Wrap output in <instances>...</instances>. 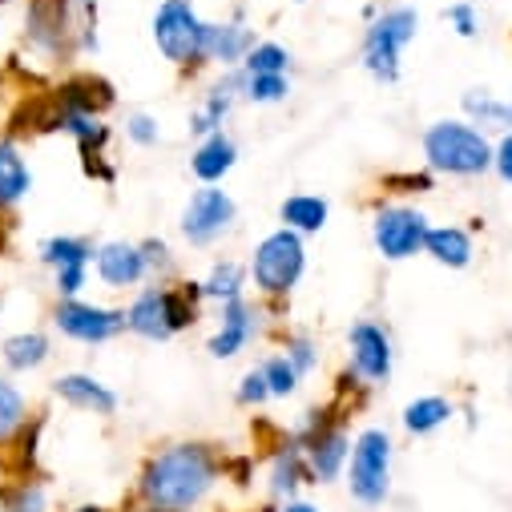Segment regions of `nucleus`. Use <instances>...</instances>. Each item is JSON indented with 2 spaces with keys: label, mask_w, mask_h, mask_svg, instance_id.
<instances>
[{
  "label": "nucleus",
  "mask_w": 512,
  "mask_h": 512,
  "mask_svg": "<svg viewBox=\"0 0 512 512\" xmlns=\"http://www.w3.org/2000/svg\"><path fill=\"white\" fill-rule=\"evenodd\" d=\"M279 351L291 359V367H295L303 379H311V375L323 367V343H319L311 331H303V327L283 331V335H279Z\"/></svg>",
  "instance_id": "nucleus-34"
},
{
  "label": "nucleus",
  "mask_w": 512,
  "mask_h": 512,
  "mask_svg": "<svg viewBox=\"0 0 512 512\" xmlns=\"http://www.w3.org/2000/svg\"><path fill=\"white\" fill-rule=\"evenodd\" d=\"M9 5H13V0H0V13H5V9H9Z\"/></svg>",
  "instance_id": "nucleus-49"
},
{
  "label": "nucleus",
  "mask_w": 512,
  "mask_h": 512,
  "mask_svg": "<svg viewBox=\"0 0 512 512\" xmlns=\"http://www.w3.org/2000/svg\"><path fill=\"white\" fill-rule=\"evenodd\" d=\"M226 484V452L214 440H166L138 464L134 508L138 512H206Z\"/></svg>",
  "instance_id": "nucleus-1"
},
{
  "label": "nucleus",
  "mask_w": 512,
  "mask_h": 512,
  "mask_svg": "<svg viewBox=\"0 0 512 512\" xmlns=\"http://www.w3.org/2000/svg\"><path fill=\"white\" fill-rule=\"evenodd\" d=\"M33 400L17 383V375L0 371V456H9L21 440V432L33 424Z\"/></svg>",
  "instance_id": "nucleus-27"
},
{
  "label": "nucleus",
  "mask_w": 512,
  "mask_h": 512,
  "mask_svg": "<svg viewBox=\"0 0 512 512\" xmlns=\"http://www.w3.org/2000/svg\"><path fill=\"white\" fill-rule=\"evenodd\" d=\"M242 69H226V73H218L210 85H206V93L198 97V105L190 109V117H186V134L194 138V142H202V138H210V134H222L226 125H230V117H234V109L242 105Z\"/></svg>",
  "instance_id": "nucleus-19"
},
{
  "label": "nucleus",
  "mask_w": 512,
  "mask_h": 512,
  "mask_svg": "<svg viewBox=\"0 0 512 512\" xmlns=\"http://www.w3.org/2000/svg\"><path fill=\"white\" fill-rule=\"evenodd\" d=\"M259 41V29L246 21V9L238 5L226 21H206V41H202V57L206 69L226 73V69H242L246 53Z\"/></svg>",
  "instance_id": "nucleus-20"
},
{
  "label": "nucleus",
  "mask_w": 512,
  "mask_h": 512,
  "mask_svg": "<svg viewBox=\"0 0 512 512\" xmlns=\"http://www.w3.org/2000/svg\"><path fill=\"white\" fill-rule=\"evenodd\" d=\"M242 222V210L226 186H194L178 214V238L190 250H214L222 246Z\"/></svg>",
  "instance_id": "nucleus-12"
},
{
  "label": "nucleus",
  "mask_w": 512,
  "mask_h": 512,
  "mask_svg": "<svg viewBox=\"0 0 512 512\" xmlns=\"http://www.w3.org/2000/svg\"><path fill=\"white\" fill-rule=\"evenodd\" d=\"M238 158H242L238 142L230 138V130H222V134H210V138L194 142L186 166H190V178H194L198 186H222V182L234 174Z\"/></svg>",
  "instance_id": "nucleus-25"
},
{
  "label": "nucleus",
  "mask_w": 512,
  "mask_h": 512,
  "mask_svg": "<svg viewBox=\"0 0 512 512\" xmlns=\"http://www.w3.org/2000/svg\"><path fill=\"white\" fill-rule=\"evenodd\" d=\"M0 41H5V21H0Z\"/></svg>",
  "instance_id": "nucleus-51"
},
{
  "label": "nucleus",
  "mask_w": 512,
  "mask_h": 512,
  "mask_svg": "<svg viewBox=\"0 0 512 512\" xmlns=\"http://www.w3.org/2000/svg\"><path fill=\"white\" fill-rule=\"evenodd\" d=\"M45 101L53 109H65V113H93V117H109V109L117 105V89L113 81H105L101 73H65L49 93Z\"/></svg>",
  "instance_id": "nucleus-21"
},
{
  "label": "nucleus",
  "mask_w": 512,
  "mask_h": 512,
  "mask_svg": "<svg viewBox=\"0 0 512 512\" xmlns=\"http://www.w3.org/2000/svg\"><path fill=\"white\" fill-rule=\"evenodd\" d=\"M460 416V404L444 392H424L416 400H408L400 408V432L412 440H432L436 432H444L452 420Z\"/></svg>",
  "instance_id": "nucleus-26"
},
{
  "label": "nucleus",
  "mask_w": 512,
  "mask_h": 512,
  "mask_svg": "<svg viewBox=\"0 0 512 512\" xmlns=\"http://www.w3.org/2000/svg\"><path fill=\"white\" fill-rule=\"evenodd\" d=\"M61 512H117V508L97 504V500H81V504H69V508H61Z\"/></svg>",
  "instance_id": "nucleus-46"
},
{
  "label": "nucleus",
  "mask_w": 512,
  "mask_h": 512,
  "mask_svg": "<svg viewBox=\"0 0 512 512\" xmlns=\"http://www.w3.org/2000/svg\"><path fill=\"white\" fill-rule=\"evenodd\" d=\"M53 355H57V347L45 327H21L0 339V367L9 375H37L53 363Z\"/></svg>",
  "instance_id": "nucleus-23"
},
{
  "label": "nucleus",
  "mask_w": 512,
  "mask_h": 512,
  "mask_svg": "<svg viewBox=\"0 0 512 512\" xmlns=\"http://www.w3.org/2000/svg\"><path fill=\"white\" fill-rule=\"evenodd\" d=\"M0 512H57L53 488L41 472H17L0 484Z\"/></svg>",
  "instance_id": "nucleus-31"
},
{
  "label": "nucleus",
  "mask_w": 512,
  "mask_h": 512,
  "mask_svg": "<svg viewBox=\"0 0 512 512\" xmlns=\"http://www.w3.org/2000/svg\"><path fill=\"white\" fill-rule=\"evenodd\" d=\"M327 222H331V202L323 194H315V190H295V194H287L279 202V226H287V230H295L303 238L323 234Z\"/></svg>",
  "instance_id": "nucleus-29"
},
{
  "label": "nucleus",
  "mask_w": 512,
  "mask_h": 512,
  "mask_svg": "<svg viewBox=\"0 0 512 512\" xmlns=\"http://www.w3.org/2000/svg\"><path fill=\"white\" fill-rule=\"evenodd\" d=\"M428 230H432V218L416 202H404V198H379V202H371L367 238H371V250L388 267L420 259Z\"/></svg>",
  "instance_id": "nucleus-9"
},
{
  "label": "nucleus",
  "mask_w": 512,
  "mask_h": 512,
  "mask_svg": "<svg viewBox=\"0 0 512 512\" xmlns=\"http://www.w3.org/2000/svg\"><path fill=\"white\" fill-rule=\"evenodd\" d=\"M271 512H327L319 500H311V496H295V500H283V504H275Z\"/></svg>",
  "instance_id": "nucleus-45"
},
{
  "label": "nucleus",
  "mask_w": 512,
  "mask_h": 512,
  "mask_svg": "<svg viewBox=\"0 0 512 512\" xmlns=\"http://www.w3.org/2000/svg\"><path fill=\"white\" fill-rule=\"evenodd\" d=\"M33 186H37V178H33L21 138L5 134L0 138V218H13L29 202Z\"/></svg>",
  "instance_id": "nucleus-22"
},
{
  "label": "nucleus",
  "mask_w": 512,
  "mask_h": 512,
  "mask_svg": "<svg viewBox=\"0 0 512 512\" xmlns=\"http://www.w3.org/2000/svg\"><path fill=\"white\" fill-rule=\"evenodd\" d=\"M81 174H85L89 182L105 186V190L117 186V162H113L109 154H105V158H85V162H81Z\"/></svg>",
  "instance_id": "nucleus-44"
},
{
  "label": "nucleus",
  "mask_w": 512,
  "mask_h": 512,
  "mask_svg": "<svg viewBox=\"0 0 512 512\" xmlns=\"http://www.w3.org/2000/svg\"><path fill=\"white\" fill-rule=\"evenodd\" d=\"M420 162L440 182H480L492 174V134L468 117H436L420 130Z\"/></svg>",
  "instance_id": "nucleus-3"
},
{
  "label": "nucleus",
  "mask_w": 512,
  "mask_h": 512,
  "mask_svg": "<svg viewBox=\"0 0 512 512\" xmlns=\"http://www.w3.org/2000/svg\"><path fill=\"white\" fill-rule=\"evenodd\" d=\"M138 242H142V254H146L150 279H178V275H182V271H178V250H174L170 238L146 234V238H138Z\"/></svg>",
  "instance_id": "nucleus-39"
},
{
  "label": "nucleus",
  "mask_w": 512,
  "mask_h": 512,
  "mask_svg": "<svg viewBox=\"0 0 512 512\" xmlns=\"http://www.w3.org/2000/svg\"><path fill=\"white\" fill-rule=\"evenodd\" d=\"M242 69L246 73H279V77H291L295 73V53H291V45H283L275 37H259V41H254V49L246 53Z\"/></svg>",
  "instance_id": "nucleus-35"
},
{
  "label": "nucleus",
  "mask_w": 512,
  "mask_h": 512,
  "mask_svg": "<svg viewBox=\"0 0 512 512\" xmlns=\"http://www.w3.org/2000/svg\"><path fill=\"white\" fill-rule=\"evenodd\" d=\"M259 367H263V375H267V388H271V400L275 404H287V400H295L299 392H303V375L291 367V359L275 347V351H267L263 359H259Z\"/></svg>",
  "instance_id": "nucleus-33"
},
{
  "label": "nucleus",
  "mask_w": 512,
  "mask_h": 512,
  "mask_svg": "<svg viewBox=\"0 0 512 512\" xmlns=\"http://www.w3.org/2000/svg\"><path fill=\"white\" fill-rule=\"evenodd\" d=\"M464 424H468V428H476V408H472V404L464 408Z\"/></svg>",
  "instance_id": "nucleus-47"
},
{
  "label": "nucleus",
  "mask_w": 512,
  "mask_h": 512,
  "mask_svg": "<svg viewBox=\"0 0 512 512\" xmlns=\"http://www.w3.org/2000/svg\"><path fill=\"white\" fill-rule=\"evenodd\" d=\"M396 432L388 424H363L351 436L343 488L363 512H379L396 496Z\"/></svg>",
  "instance_id": "nucleus-5"
},
{
  "label": "nucleus",
  "mask_w": 512,
  "mask_h": 512,
  "mask_svg": "<svg viewBox=\"0 0 512 512\" xmlns=\"http://www.w3.org/2000/svg\"><path fill=\"white\" fill-rule=\"evenodd\" d=\"M150 41L178 77L194 81L198 73H206V57H202L206 17L198 13L194 0H158L150 17Z\"/></svg>",
  "instance_id": "nucleus-8"
},
{
  "label": "nucleus",
  "mask_w": 512,
  "mask_h": 512,
  "mask_svg": "<svg viewBox=\"0 0 512 512\" xmlns=\"http://www.w3.org/2000/svg\"><path fill=\"white\" fill-rule=\"evenodd\" d=\"M234 404H238L242 412H263L267 404H275V400H271V388H267V375H263L259 363L246 367V371L234 379Z\"/></svg>",
  "instance_id": "nucleus-38"
},
{
  "label": "nucleus",
  "mask_w": 512,
  "mask_h": 512,
  "mask_svg": "<svg viewBox=\"0 0 512 512\" xmlns=\"http://www.w3.org/2000/svg\"><path fill=\"white\" fill-rule=\"evenodd\" d=\"M291 432H295L299 444H303L311 480H315L319 488L343 484L347 456H351V436H355V432H351V404H343V400L315 404V408L303 412L299 424H291Z\"/></svg>",
  "instance_id": "nucleus-7"
},
{
  "label": "nucleus",
  "mask_w": 512,
  "mask_h": 512,
  "mask_svg": "<svg viewBox=\"0 0 512 512\" xmlns=\"http://www.w3.org/2000/svg\"><path fill=\"white\" fill-rule=\"evenodd\" d=\"M420 37V9L416 5H383L359 37V69L375 85H400L404 81V53Z\"/></svg>",
  "instance_id": "nucleus-6"
},
{
  "label": "nucleus",
  "mask_w": 512,
  "mask_h": 512,
  "mask_svg": "<svg viewBox=\"0 0 512 512\" xmlns=\"http://www.w3.org/2000/svg\"><path fill=\"white\" fill-rule=\"evenodd\" d=\"M206 295L202 279H150L125 299V335L142 343H174L202 323Z\"/></svg>",
  "instance_id": "nucleus-2"
},
{
  "label": "nucleus",
  "mask_w": 512,
  "mask_h": 512,
  "mask_svg": "<svg viewBox=\"0 0 512 512\" xmlns=\"http://www.w3.org/2000/svg\"><path fill=\"white\" fill-rule=\"evenodd\" d=\"M202 279V295H206V307H226V303H238L250 295V271L242 259H230V254H222V259H214L206 267Z\"/></svg>",
  "instance_id": "nucleus-28"
},
{
  "label": "nucleus",
  "mask_w": 512,
  "mask_h": 512,
  "mask_svg": "<svg viewBox=\"0 0 512 512\" xmlns=\"http://www.w3.org/2000/svg\"><path fill=\"white\" fill-rule=\"evenodd\" d=\"M93 279L105 295H134L150 283V267L138 238H105L93 250Z\"/></svg>",
  "instance_id": "nucleus-17"
},
{
  "label": "nucleus",
  "mask_w": 512,
  "mask_h": 512,
  "mask_svg": "<svg viewBox=\"0 0 512 512\" xmlns=\"http://www.w3.org/2000/svg\"><path fill=\"white\" fill-rule=\"evenodd\" d=\"M504 97H508V117H512V93H504Z\"/></svg>",
  "instance_id": "nucleus-50"
},
{
  "label": "nucleus",
  "mask_w": 512,
  "mask_h": 512,
  "mask_svg": "<svg viewBox=\"0 0 512 512\" xmlns=\"http://www.w3.org/2000/svg\"><path fill=\"white\" fill-rule=\"evenodd\" d=\"M0 222H5V218H0Z\"/></svg>",
  "instance_id": "nucleus-53"
},
{
  "label": "nucleus",
  "mask_w": 512,
  "mask_h": 512,
  "mask_svg": "<svg viewBox=\"0 0 512 512\" xmlns=\"http://www.w3.org/2000/svg\"><path fill=\"white\" fill-rule=\"evenodd\" d=\"M49 392H53V400H57V404H65L69 412H81V416L113 420V416L121 412V392L113 388V383H105L101 375L81 371V367L53 375Z\"/></svg>",
  "instance_id": "nucleus-18"
},
{
  "label": "nucleus",
  "mask_w": 512,
  "mask_h": 512,
  "mask_svg": "<svg viewBox=\"0 0 512 512\" xmlns=\"http://www.w3.org/2000/svg\"><path fill=\"white\" fill-rule=\"evenodd\" d=\"M492 178L512 186V130L492 138Z\"/></svg>",
  "instance_id": "nucleus-43"
},
{
  "label": "nucleus",
  "mask_w": 512,
  "mask_h": 512,
  "mask_svg": "<svg viewBox=\"0 0 512 512\" xmlns=\"http://www.w3.org/2000/svg\"><path fill=\"white\" fill-rule=\"evenodd\" d=\"M0 323H5V295H0Z\"/></svg>",
  "instance_id": "nucleus-48"
},
{
  "label": "nucleus",
  "mask_w": 512,
  "mask_h": 512,
  "mask_svg": "<svg viewBox=\"0 0 512 512\" xmlns=\"http://www.w3.org/2000/svg\"><path fill=\"white\" fill-rule=\"evenodd\" d=\"M49 327L53 335L77 343V347H105L125 335V307L101 303V299H53L49 307Z\"/></svg>",
  "instance_id": "nucleus-13"
},
{
  "label": "nucleus",
  "mask_w": 512,
  "mask_h": 512,
  "mask_svg": "<svg viewBox=\"0 0 512 512\" xmlns=\"http://www.w3.org/2000/svg\"><path fill=\"white\" fill-rule=\"evenodd\" d=\"M436 182H440V178H432L428 170H396V174L383 178V190H388L392 198L412 202V198H420V194H432Z\"/></svg>",
  "instance_id": "nucleus-41"
},
{
  "label": "nucleus",
  "mask_w": 512,
  "mask_h": 512,
  "mask_svg": "<svg viewBox=\"0 0 512 512\" xmlns=\"http://www.w3.org/2000/svg\"><path fill=\"white\" fill-rule=\"evenodd\" d=\"M460 117H468L472 125H480V130H488L492 138L512 130V117H508V97L488 89V85H472L460 93Z\"/></svg>",
  "instance_id": "nucleus-30"
},
{
  "label": "nucleus",
  "mask_w": 512,
  "mask_h": 512,
  "mask_svg": "<svg viewBox=\"0 0 512 512\" xmlns=\"http://www.w3.org/2000/svg\"><path fill=\"white\" fill-rule=\"evenodd\" d=\"M291 5H307V0H291Z\"/></svg>",
  "instance_id": "nucleus-52"
},
{
  "label": "nucleus",
  "mask_w": 512,
  "mask_h": 512,
  "mask_svg": "<svg viewBox=\"0 0 512 512\" xmlns=\"http://www.w3.org/2000/svg\"><path fill=\"white\" fill-rule=\"evenodd\" d=\"M307 488H315V480H311L303 444L291 428H279L263 452V496L271 504H283V500L307 496Z\"/></svg>",
  "instance_id": "nucleus-16"
},
{
  "label": "nucleus",
  "mask_w": 512,
  "mask_h": 512,
  "mask_svg": "<svg viewBox=\"0 0 512 512\" xmlns=\"http://www.w3.org/2000/svg\"><path fill=\"white\" fill-rule=\"evenodd\" d=\"M444 25L460 37V41H476L484 33V13L476 0H452V5L444 9Z\"/></svg>",
  "instance_id": "nucleus-40"
},
{
  "label": "nucleus",
  "mask_w": 512,
  "mask_h": 512,
  "mask_svg": "<svg viewBox=\"0 0 512 512\" xmlns=\"http://www.w3.org/2000/svg\"><path fill=\"white\" fill-rule=\"evenodd\" d=\"M343 367L363 383L367 392H379L388 388L392 375H396V359H400V347H396V335L392 327L375 319V315H359L351 319L347 335H343Z\"/></svg>",
  "instance_id": "nucleus-11"
},
{
  "label": "nucleus",
  "mask_w": 512,
  "mask_h": 512,
  "mask_svg": "<svg viewBox=\"0 0 512 512\" xmlns=\"http://www.w3.org/2000/svg\"><path fill=\"white\" fill-rule=\"evenodd\" d=\"M246 73V69H242ZM295 93V81L291 77H279V73H246L242 77V101L254 105V109H275V105H287Z\"/></svg>",
  "instance_id": "nucleus-32"
},
{
  "label": "nucleus",
  "mask_w": 512,
  "mask_h": 512,
  "mask_svg": "<svg viewBox=\"0 0 512 512\" xmlns=\"http://www.w3.org/2000/svg\"><path fill=\"white\" fill-rule=\"evenodd\" d=\"M73 21H77V57L101 53V0H73Z\"/></svg>",
  "instance_id": "nucleus-37"
},
{
  "label": "nucleus",
  "mask_w": 512,
  "mask_h": 512,
  "mask_svg": "<svg viewBox=\"0 0 512 512\" xmlns=\"http://www.w3.org/2000/svg\"><path fill=\"white\" fill-rule=\"evenodd\" d=\"M254 472H259V456H254V452H242V456L226 452V480L234 488H250L254 484Z\"/></svg>",
  "instance_id": "nucleus-42"
},
{
  "label": "nucleus",
  "mask_w": 512,
  "mask_h": 512,
  "mask_svg": "<svg viewBox=\"0 0 512 512\" xmlns=\"http://www.w3.org/2000/svg\"><path fill=\"white\" fill-rule=\"evenodd\" d=\"M275 315L267 311L263 299H238V303H226V307H214V327L206 335V355L218 359V363H230L238 355H246L254 343H263L267 331H271Z\"/></svg>",
  "instance_id": "nucleus-14"
},
{
  "label": "nucleus",
  "mask_w": 512,
  "mask_h": 512,
  "mask_svg": "<svg viewBox=\"0 0 512 512\" xmlns=\"http://www.w3.org/2000/svg\"><path fill=\"white\" fill-rule=\"evenodd\" d=\"M424 259L444 271H468L476 263V230L460 222H432L424 238Z\"/></svg>",
  "instance_id": "nucleus-24"
},
{
  "label": "nucleus",
  "mask_w": 512,
  "mask_h": 512,
  "mask_svg": "<svg viewBox=\"0 0 512 512\" xmlns=\"http://www.w3.org/2000/svg\"><path fill=\"white\" fill-rule=\"evenodd\" d=\"M93 250L97 242L85 234H49L37 242V263L49 271L53 299H77L85 295L93 279Z\"/></svg>",
  "instance_id": "nucleus-15"
},
{
  "label": "nucleus",
  "mask_w": 512,
  "mask_h": 512,
  "mask_svg": "<svg viewBox=\"0 0 512 512\" xmlns=\"http://www.w3.org/2000/svg\"><path fill=\"white\" fill-rule=\"evenodd\" d=\"M307 267H311L307 238L295 234V230H287V226L267 230L259 242L250 246V254H246V271H250L254 299H263L275 319L287 315L295 291L307 279Z\"/></svg>",
  "instance_id": "nucleus-4"
},
{
  "label": "nucleus",
  "mask_w": 512,
  "mask_h": 512,
  "mask_svg": "<svg viewBox=\"0 0 512 512\" xmlns=\"http://www.w3.org/2000/svg\"><path fill=\"white\" fill-rule=\"evenodd\" d=\"M21 49L45 69H65L77 61V21L73 0H25L21 9Z\"/></svg>",
  "instance_id": "nucleus-10"
},
{
  "label": "nucleus",
  "mask_w": 512,
  "mask_h": 512,
  "mask_svg": "<svg viewBox=\"0 0 512 512\" xmlns=\"http://www.w3.org/2000/svg\"><path fill=\"white\" fill-rule=\"evenodd\" d=\"M117 138H125V146L134 150H154L162 146V117L150 109H130L117 125Z\"/></svg>",
  "instance_id": "nucleus-36"
}]
</instances>
